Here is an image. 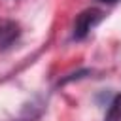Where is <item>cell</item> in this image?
Here are the masks:
<instances>
[{
  "label": "cell",
  "instance_id": "277c9868",
  "mask_svg": "<svg viewBox=\"0 0 121 121\" xmlns=\"http://www.w3.org/2000/svg\"><path fill=\"white\" fill-rule=\"evenodd\" d=\"M100 2H106V4H113V2H119V0H100Z\"/></svg>",
  "mask_w": 121,
  "mask_h": 121
},
{
  "label": "cell",
  "instance_id": "6da1fadb",
  "mask_svg": "<svg viewBox=\"0 0 121 121\" xmlns=\"http://www.w3.org/2000/svg\"><path fill=\"white\" fill-rule=\"evenodd\" d=\"M102 19H104V13H102L100 9H96V8H87V9H83V11L76 17V21H74L72 38H74V40H83V38H87L89 32H91Z\"/></svg>",
  "mask_w": 121,
  "mask_h": 121
},
{
  "label": "cell",
  "instance_id": "3957f363",
  "mask_svg": "<svg viewBox=\"0 0 121 121\" xmlns=\"http://www.w3.org/2000/svg\"><path fill=\"white\" fill-rule=\"evenodd\" d=\"M104 121H121V93L110 102L108 112L104 115Z\"/></svg>",
  "mask_w": 121,
  "mask_h": 121
},
{
  "label": "cell",
  "instance_id": "7a4b0ae2",
  "mask_svg": "<svg viewBox=\"0 0 121 121\" xmlns=\"http://www.w3.org/2000/svg\"><path fill=\"white\" fill-rule=\"evenodd\" d=\"M21 38V26L15 21L9 19H0V53L8 51L17 40Z\"/></svg>",
  "mask_w": 121,
  "mask_h": 121
}]
</instances>
